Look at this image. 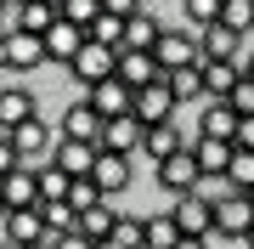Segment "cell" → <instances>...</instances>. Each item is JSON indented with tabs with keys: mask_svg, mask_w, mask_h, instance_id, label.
<instances>
[{
	"mask_svg": "<svg viewBox=\"0 0 254 249\" xmlns=\"http://www.w3.org/2000/svg\"><path fill=\"white\" fill-rule=\"evenodd\" d=\"M249 232H254V198L243 187H226V193L215 198V238H237L243 244Z\"/></svg>",
	"mask_w": 254,
	"mask_h": 249,
	"instance_id": "cell-1",
	"label": "cell"
},
{
	"mask_svg": "<svg viewBox=\"0 0 254 249\" xmlns=\"http://www.w3.org/2000/svg\"><path fill=\"white\" fill-rule=\"evenodd\" d=\"M68 74L79 80L85 91H91V85H102V80H113V74H119V51H113V46H102V40H85L79 57L68 63Z\"/></svg>",
	"mask_w": 254,
	"mask_h": 249,
	"instance_id": "cell-2",
	"label": "cell"
},
{
	"mask_svg": "<svg viewBox=\"0 0 254 249\" xmlns=\"http://www.w3.org/2000/svg\"><path fill=\"white\" fill-rule=\"evenodd\" d=\"M158 187H164L170 198H181V193H198V187H203V170H198V159H192V142H187L181 153H170V159L158 165Z\"/></svg>",
	"mask_w": 254,
	"mask_h": 249,
	"instance_id": "cell-3",
	"label": "cell"
},
{
	"mask_svg": "<svg viewBox=\"0 0 254 249\" xmlns=\"http://www.w3.org/2000/svg\"><path fill=\"white\" fill-rule=\"evenodd\" d=\"M170 215L181 221L187 238H215V198H203V187H198V193H181L170 204Z\"/></svg>",
	"mask_w": 254,
	"mask_h": 249,
	"instance_id": "cell-4",
	"label": "cell"
},
{
	"mask_svg": "<svg viewBox=\"0 0 254 249\" xmlns=\"http://www.w3.org/2000/svg\"><path fill=\"white\" fill-rule=\"evenodd\" d=\"M232 153H237V142L192 136V159H198V170H203V187H220V181L232 175Z\"/></svg>",
	"mask_w": 254,
	"mask_h": 249,
	"instance_id": "cell-5",
	"label": "cell"
},
{
	"mask_svg": "<svg viewBox=\"0 0 254 249\" xmlns=\"http://www.w3.org/2000/svg\"><path fill=\"white\" fill-rule=\"evenodd\" d=\"M175 108H181V102H175L170 80H153V85H141V91H136V119H141L147 130H153V125H170Z\"/></svg>",
	"mask_w": 254,
	"mask_h": 249,
	"instance_id": "cell-6",
	"label": "cell"
},
{
	"mask_svg": "<svg viewBox=\"0 0 254 249\" xmlns=\"http://www.w3.org/2000/svg\"><path fill=\"white\" fill-rule=\"evenodd\" d=\"M153 57L164 63V74H170V68L203 63V46H198V34H192V28H164V40L153 46Z\"/></svg>",
	"mask_w": 254,
	"mask_h": 249,
	"instance_id": "cell-7",
	"label": "cell"
},
{
	"mask_svg": "<svg viewBox=\"0 0 254 249\" xmlns=\"http://www.w3.org/2000/svg\"><path fill=\"white\" fill-rule=\"evenodd\" d=\"M102 130H108V119L91 108V96L85 102H68L63 108V125H57V136H68V142H102Z\"/></svg>",
	"mask_w": 254,
	"mask_h": 249,
	"instance_id": "cell-8",
	"label": "cell"
},
{
	"mask_svg": "<svg viewBox=\"0 0 254 249\" xmlns=\"http://www.w3.org/2000/svg\"><path fill=\"white\" fill-rule=\"evenodd\" d=\"M11 142H17V153H23V165H51V153H57V136H51V125L46 119H28L11 130Z\"/></svg>",
	"mask_w": 254,
	"mask_h": 249,
	"instance_id": "cell-9",
	"label": "cell"
},
{
	"mask_svg": "<svg viewBox=\"0 0 254 249\" xmlns=\"http://www.w3.org/2000/svg\"><path fill=\"white\" fill-rule=\"evenodd\" d=\"M96 159H102V142H68V136H57V153H51V165H57V170H68L73 181L96 175Z\"/></svg>",
	"mask_w": 254,
	"mask_h": 249,
	"instance_id": "cell-10",
	"label": "cell"
},
{
	"mask_svg": "<svg viewBox=\"0 0 254 249\" xmlns=\"http://www.w3.org/2000/svg\"><path fill=\"white\" fill-rule=\"evenodd\" d=\"M243 40H249V34H237L232 23H209V28H198V46H203L209 63H243Z\"/></svg>",
	"mask_w": 254,
	"mask_h": 249,
	"instance_id": "cell-11",
	"label": "cell"
},
{
	"mask_svg": "<svg viewBox=\"0 0 254 249\" xmlns=\"http://www.w3.org/2000/svg\"><path fill=\"white\" fill-rule=\"evenodd\" d=\"M0 193H6V204H11V210H40L46 187H40V170H34V165H17L6 181H0Z\"/></svg>",
	"mask_w": 254,
	"mask_h": 249,
	"instance_id": "cell-12",
	"label": "cell"
},
{
	"mask_svg": "<svg viewBox=\"0 0 254 249\" xmlns=\"http://www.w3.org/2000/svg\"><path fill=\"white\" fill-rule=\"evenodd\" d=\"M91 108L102 113V119H125V113H136V91H130L125 80H102V85H91Z\"/></svg>",
	"mask_w": 254,
	"mask_h": 249,
	"instance_id": "cell-13",
	"label": "cell"
},
{
	"mask_svg": "<svg viewBox=\"0 0 254 249\" xmlns=\"http://www.w3.org/2000/svg\"><path fill=\"white\" fill-rule=\"evenodd\" d=\"M119 80H125L130 91H141V85L164 80V63H158L153 51H136V46H125V51H119Z\"/></svg>",
	"mask_w": 254,
	"mask_h": 249,
	"instance_id": "cell-14",
	"label": "cell"
},
{
	"mask_svg": "<svg viewBox=\"0 0 254 249\" xmlns=\"http://www.w3.org/2000/svg\"><path fill=\"white\" fill-rule=\"evenodd\" d=\"M102 148H108V153H141V148H147V125L136 119V113L108 119V130H102Z\"/></svg>",
	"mask_w": 254,
	"mask_h": 249,
	"instance_id": "cell-15",
	"label": "cell"
},
{
	"mask_svg": "<svg viewBox=\"0 0 254 249\" xmlns=\"http://www.w3.org/2000/svg\"><path fill=\"white\" fill-rule=\"evenodd\" d=\"M130 175H136L130 153H108V148H102V159H96V175H91V181L102 187V193H108V198H119V193L130 187Z\"/></svg>",
	"mask_w": 254,
	"mask_h": 249,
	"instance_id": "cell-16",
	"label": "cell"
},
{
	"mask_svg": "<svg viewBox=\"0 0 254 249\" xmlns=\"http://www.w3.org/2000/svg\"><path fill=\"white\" fill-rule=\"evenodd\" d=\"M243 80H249L243 63H209V57H203V85H209L203 102H232V91H237Z\"/></svg>",
	"mask_w": 254,
	"mask_h": 249,
	"instance_id": "cell-17",
	"label": "cell"
},
{
	"mask_svg": "<svg viewBox=\"0 0 254 249\" xmlns=\"http://www.w3.org/2000/svg\"><path fill=\"white\" fill-rule=\"evenodd\" d=\"M237 125H243V113L232 102H209L198 113V136H215V142H237Z\"/></svg>",
	"mask_w": 254,
	"mask_h": 249,
	"instance_id": "cell-18",
	"label": "cell"
},
{
	"mask_svg": "<svg viewBox=\"0 0 254 249\" xmlns=\"http://www.w3.org/2000/svg\"><path fill=\"white\" fill-rule=\"evenodd\" d=\"M28 119H40V108H34V96L23 91V85H0V130H17Z\"/></svg>",
	"mask_w": 254,
	"mask_h": 249,
	"instance_id": "cell-19",
	"label": "cell"
},
{
	"mask_svg": "<svg viewBox=\"0 0 254 249\" xmlns=\"http://www.w3.org/2000/svg\"><path fill=\"white\" fill-rule=\"evenodd\" d=\"M85 28L79 23H68V17H57L51 23V34H46V51H51V63H73V57H79V46H85Z\"/></svg>",
	"mask_w": 254,
	"mask_h": 249,
	"instance_id": "cell-20",
	"label": "cell"
},
{
	"mask_svg": "<svg viewBox=\"0 0 254 249\" xmlns=\"http://www.w3.org/2000/svg\"><path fill=\"white\" fill-rule=\"evenodd\" d=\"M40 63H51L46 40L40 34H11V74H28V68H40Z\"/></svg>",
	"mask_w": 254,
	"mask_h": 249,
	"instance_id": "cell-21",
	"label": "cell"
},
{
	"mask_svg": "<svg viewBox=\"0 0 254 249\" xmlns=\"http://www.w3.org/2000/svg\"><path fill=\"white\" fill-rule=\"evenodd\" d=\"M170 91H175V102H198V96H209V85H203V63H187V68H170Z\"/></svg>",
	"mask_w": 254,
	"mask_h": 249,
	"instance_id": "cell-22",
	"label": "cell"
},
{
	"mask_svg": "<svg viewBox=\"0 0 254 249\" xmlns=\"http://www.w3.org/2000/svg\"><path fill=\"white\" fill-rule=\"evenodd\" d=\"M187 148V136H181V130H175V119L170 125H153V130H147V159H153V165H164V159H170V153H181Z\"/></svg>",
	"mask_w": 254,
	"mask_h": 249,
	"instance_id": "cell-23",
	"label": "cell"
},
{
	"mask_svg": "<svg viewBox=\"0 0 254 249\" xmlns=\"http://www.w3.org/2000/svg\"><path fill=\"white\" fill-rule=\"evenodd\" d=\"M113 227H119L113 198H102L96 210H85V215H79V232H85V238H96V244H102V238H113Z\"/></svg>",
	"mask_w": 254,
	"mask_h": 249,
	"instance_id": "cell-24",
	"label": "cell"
},
{
	"mask_svg": "<svg viewBox=\"0 0 254 249\" xmlns=\"http://www.w3.org/2000/svg\"><path fill=\"white\" fill-rule=\"evenodd\" d=\"M17 17H23V34H40V40H46L51 23L63 17V11H57L51 0H28V6H17Z\"/></svg>",
	"mask_w": 254,
	"mask_h": 249,
	"instance_id": "cell-25",
	"label": "cell"
},
{
	"mask_svg": "<svg viewBox=\"0 0 254 249\" xmlns=\"http://www.w3.org/2000/svg\"><path fill=\"white\" fill-rule=\"evenodd\" d=\"M181 238H187V232H181V221H175L170 210H164V215H147V249H175Z\"/></svg>",
	"mask_w": 254,
	"mask_h": 249,
	"instance_id": "cell-26",
	"label": "cell"
},
{
	"mask_svg": "<svg viewBox=\"0 0 254 249\" xmlns=\"http://www.w3.org/2000/svg\"><path fill=\"white\" fill-rule=\"evenodd\" d=\"M164 40V23L153 17V11H136V17H130V34H125V46H136V51H153Z\"/></svg>",
	"mask_w": 254,
	"mask_h": 249,
	"instance_id": "cell-27",
	"label": "cell"
},
{
	"mask_svg": "<svg viewBox=\"0 0 254 249\" xmlns=\"http://www.w3.org/2000/svg\"><path fill=\"white\" fill-rule=\"evenodd\" d=\"M91 40H102V46H113V51H125V34H130V17H113V11H102V17L85 28Z\"/></svg>",
	"mask_w": 254,
	"mask_h": 249,
	"instance_id": "cell-28",
	"label": "cell"
},
{
	"mask_svg": "<svg viewBox=\"0 0 254 249\" xmlns=\"http://www.w3.org/2000/svg\"><path fill=\"white\" fill-rule=\"evenodd\" d=\"M40 215H46L51 232H79V210H73L68 198H46V204H40Z\"/></svg>",
	"mask_w": 254,
	"mask_h": 249,
	"instance_id": "cell-29",
	"label": "cell"
},
{
	"mask_svg": "<svg viewBox=\"0 0 254 249\" xmlns=\"http://www.w3.org/2000/svg\"><path fill=\"white\" fill-rule=\"evenodd\" d=\"M220 6H226V0H181V11H187V23H192V28L220 23Z\"/></svg>",
	"mask_w": 254,
	"mask_h": 249,
	"instance_id": "cell-30",
	"label": "cell"
},
{
	"mask_svg": "<svg viewBox=\"0 0 254 249\" xmlns=\"http://www.w3.org/2000/svg\"><path fill=\"white\" fill-rule=\"evenodd\" d=\"M220 23H232L237 34H254V0H226L220 6Z\"/></svg>",
	"mask_w": 254,
	"mask_h": 249,
	"instance_id": "cell-31",
	"label": "cell"
},
{
	"mask_svg": "<svg viewBox=\"0 0 254 249\" xmlns=\"http://www.w3.org/2000/svg\"><path fill=\"white\" fill-rule=\"evenodd\" d=\"M226 187H243V193L254 187V153H249V148L232 153V175H226Z\"/></svg>",
	"mask_w": 254,
	"mask_h": 249,
	"instance_id": "cell-32",
	"label": "cell"
},
{
	"mask_svg": "<svg viewBox=\"0 0 254 249\" xmlns=\"http://www.w3.org/2000/svg\"><path fill=\"white\" fill-rule=\"evenodd\" d=\"M102 11H108L102 0H68V6H63V17H68V23H79V28H91Z\"/></svg>",
	"mask_w": 254,
	"mask_h": 249,
	"instance_id": "cell-33",
	"label": "cell"
},
{
	"mask_svg": "<svg viewBox=\"0 0 254 249\" xmlns=\"http://www.w3.org/2000/svg\"><path fill=\"white\" fill-rule=\"evenodd\" d=\"M102 198H108V193H102V187L91 181V175H85V181H73V193H68V204H73V210H79V215H85V210H96Z\"/></svg>",
	"mask_w": 254,
	"mask_h": 249,
	"instance_id": "cell-34",
	"label": "cell"
},
{
	"mask_svg": "<svg viewBox=\"0 0 254 249\" xmlns=\"http://www.w3.org/2000/svg\"><path fill=\"white\" fill-rule=\"evenodd\" d=\"M23 165V153H17V142H11V130H0V181H6L11 170Z\"/></svg>",
	"mask_w": 254,
	"mask_h": 249,
	"instance_id": "cell-35",
	"label": "cell"
},
{
	"mask_svg": "<svg viewBox=\"0 0 254 249\" xmlns=\"http://www.w3.org/2000/svg\"><path fill=\"white\" fill-rule=\"evenodd\" d=\"M232 108L243 113V119H254V80H243V85L232 91Z\"/></svg>",
	"mask_w": 254,
	"mask_h": 249,
	"instance_id": "cell-36",
	"label": "cell"
},
{
	"mask_svg": "<svg viewBox=\"0 0 254 249\" xmlns=\"http://www.w3.org/2000/svg\"><path fill=\"white\" fill-rule=\"evenodd\" d=\"M51 244L57 249H96V238H85V232H57Z\"/></svg>",
	"mask_w": 254,
	"mask_h": 249,
	"instance_id": "cell-37",
	"label": "cell"
},
{
	"mask_svg": "<svg viewBox=\"0 0 254 249\" xmlns=\"http://www.w3.org/2000/svg\"><path fill=\"white\" fill-rule=\"evenodd\" d=\"M102 6H108L113 17H136V11H147V0H102Z\"/></svg>",
	"mask_w": 254,
	"mask_h": 249,
	"instance_id": "cell-38",
	"label": "cell"
},
{
	"mask_svg": "<svg viewBox=\"0 0 254 249\" xmlns=\"http://www.w3.org/2000/svg\"><path fill=\"white\" fill-rule=\"evenodd\" d=\"M237 148H249V153H254V119H243V125H237Z\"/></svg>",
	"mask_w": 254,
	"mask_h": 249,
	"instance_id": "cell-39",
	"label": "cell"
},
{
	"mask_svg": "<svg viewBox=\"0 0 254 249\" xmlns=\"http://www.w3.org/2000/svg\"><path fill=\"white\" fill-rule=\"evenodd\" d=\"M220 238H181V244H175V249H215Z\"/></svg>",
	"mask_w": 254,
	"mask_h": 249,
	"instance_id": "cell-40",
	"label": "cell"
},
{
	"mask_svg": "<svg viewBox=\"0 0 254 249\" xmlns=\"http://www.w3.org/2000/svg\"><path fill=\"white\" fill-rule=\"evenodd\" d=\"M0 74H11V40L0 34Z\"/></svg>",
	"mask_w": 254,
	"mask_h": 249,
	"instance_id": "cell-41",
	"label": "cell"
},
{
	"mask_svg": "<svg viewBox=\"0 0 254 249\" xmlns=\"http://www.w3.org/2000/svg\"><path fill=\"white\" fill-rule=\"evenodd\" d=\"M11 221V204H6V193H0V227H6Z\"/></svg>",
	"mask_w": 254,
	"mask_h": 249,
	"instance_id": "cell-42",
	"label": "cell"
},
{
	"mask_svg": "<svg viewBox=\"0 0 254 249\" xmlns=\"http://www.w3.org/2000/svg\"><path fill=\"white\" fill-rule=\"evenodd\" d=\"M51 238H57V232H51ZM51 238H46V244H23V249H57V244H51Z\"/></svg>",
	"mask_w": 254,
	"mask_h": 249,
	"instance_id": "cell-43",
	"label": "cell"
},
{
	"mask_svg": "<svg viewBox=\"0 0 254 249\" xmlns=\"http://www.w3.org/2000/svg\"><path fill=\"white\" fill-rule=\"evenodd\" d=\"M96 249H125V244H113V238H102V244H96Z\"/></svg>",
	"mask_w": 254,
	"mask_h": 249,
	"instance_id": "cell-44",
	"label": "cell"
},
{
	"mask_svg": "<svg viewBox=\"0 0 254 249\" xmlns=\"http://www.w3.org/2000/svg\"><path fill=\"white\" fill-rule=\"evenodd\" d=\"M243 68H249V80H254V51H249V57H243Z\"/></svg>",
	"mask_w": 254,
	"mask_h": 249,
	"instance_id": "cell-45",
	"label": "cell"
},
{
	"mask_svg": "<svg viewBox=\"0 0 254 249\" xmlns=\"http://www.w3.org/2000/svg\"><path fill=\"white\" fill-rule=\"evenodd\" d=\"M51 6H57V11H63V6H68V0H51Z\"/></svg>",
	"mask_w": 254,
	"mask_h": 249,
	"instance_id": "cell-46",
	"label": "cell"
},
{
	"mask_svg": "<svg viewBox=\"0 0 254 249\" xmlns=\"http://www.w3.org/2000/svg\"><path fill=\"white\" fill-rule=\"evenodd\" d=\"M243 244H249V249H254V232H249V238H243Z\"/></svg>",
	"mask_w": 254,
	"mask_h": 249,
	"instance_id": "cell-47",
	"label": "cell"
},
{
	"mask_svg": "<svg viewBox=\"0 0 254 249\" xmlns=\"http://www.w3.org/2000/svg\"><path fill=\"white\" fill-rule=\"evenodd\" d=\"M0 11H6V0H0Z\"/></svg>",
	"mask_w": 254,
	"mask_h": 249,
	"instance_id": "cell-48",
	"label": "cell"
},
{
	"mask_svg": "<svg viewBox=\"0 0 254 249\" xmlns=\"http://www.w3.org/2000/svg\"><path fill=\"white\" fill-rule=\"evenodd\" d=\"M249 198H254V187H249Z\"/></svg>",
	"mask_w": 254,
	"mask_h": 249,
	"instance_id": "cell-49",
	"label": "cell"
},
{
	"mask_svg": "<svg viewBox=\"0 0 254 249\" xmlns=\"http://www.w3.org/2000/svg\"><path fill=\"white\" fill-rule=\"evenodd\" d=\"M0 249H11V244H0Z\"/></svg>",
	"mask_w": 254,
	"mask_h": 249,
	"instance_id": "cell-50",
	"label": "cell"
}]
</instances>
